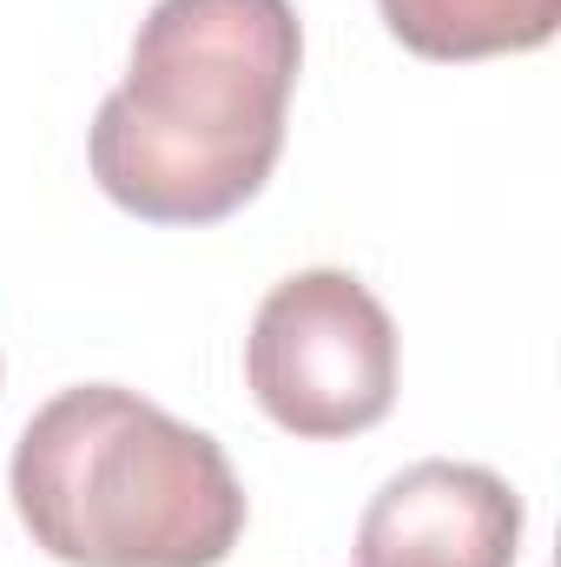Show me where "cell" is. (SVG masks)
Masks as SVG:
<instances>
[{
  "label": "cell",
  "instance_id": "6da1fadb",
  "mask_svg": "<svg viewBox=\"0 0 561 567\" xmlns=\"http://www.w3.org/2000/svg\"><path fill=\"white\" fill-rule=\"evenodd\" d=\"M304 33L290 0H152L120 93L93 113V178L152 225L232 218L272 178Z\"/></svg>",
  "mask_w": 561,
  "mask_h": 567
},
{
  "label": "cell",
  "instance_id": "7a4b0ae2",
  "mask_svg": "<svg viewBox=\"0 0 561 567\" xmlns=\"http://www.w3.org/2000/svg\"><path fill=\"white\" fill-rule=\"evenodd\" d=\"M7 488L33 548L67 567H218L245 535L225 449L120 383L40 403Z\"/></svg>",
  "mask_w": 561,
  "mask_h": 567
},
{
  "label": "cell",
  "instance_id": "3957f363",
  "mask_svg": "<svg viewBox=\"0 0 561 567\" xmlns=\"http://www.w3.org/2000/svg\"><path fill=\"white\" fill-rule=\"evenodd\" d=\"M245 377L258 410L290 435H357L397 403V323L364 278L297 271L252 317Z\"/></svg>",
  "mask_w": 561,
  "mask_h": 567
},
{
  "label": "cell",
  "instance_id": "277c9868",
  "mask_svg": "<svg viewBox=\"0 0 561 567\" xmlns=\"http://www.w3.org/2000/svg\"><path fill=\"white\" fill-rule=\"evenodd\" d=\"M522 495L476 462H417L377 488L357 567H516Z\"/></svg>",
  "mask_w": 561,
  "mask_h": 567
},
{
  "label": "cell",
  "instance_id": "5b68a950",
  "mask_svg": "<svg viewBox=\"0 0 561 567\" xmlns=\"http://www.w3.org/2000/svg\"><path fill=\"white\" fill-rule=\"evenodd\" d=\"M384 27L422 60L536 53L561 27V0H377Z\"/></svg>",
  "mask_w": 561,
  "mask_h": 567
}]
</instances>
